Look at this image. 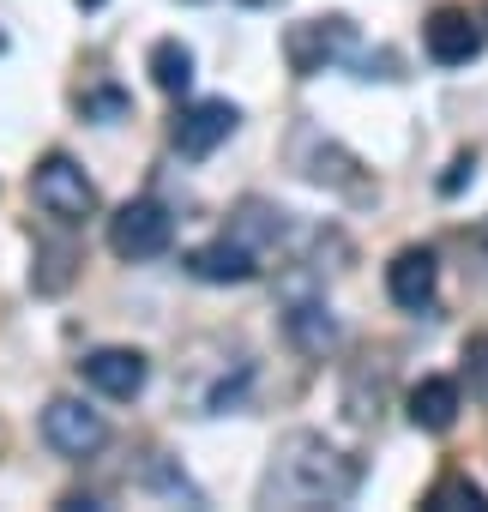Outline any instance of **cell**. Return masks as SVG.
<instances>
[{
	"label": "cell",
	"mask_w": 488,
	"mask_h": 512,
	"mask_svg": "<svg viewBox=\"0 0 488 512\" xmlns=\"http://www.w3.org/2000/svg\"><path fill=\"white\" fill-rule=\"evenodd\" d=\"M37 260H43V272H31L37 296H61V290L73 284V266H79V253H73V247H37Z\"/></svg>",
	"instance_id": "cell-16"
},
{
	"label": "cell",
	"mask_w": 488,
	"mask_h": 512,
	"mask_svg": "<svg viewBox=\"0 0 488 512\" xmlns=\"http://www.w3.org/2000/svg\"><path fill=\"white\" fill-rule=\"evenodd\" d=\"M464 380H470V398H488V332L464 344Z\"/></svg>",
	"instance_id": "cell-18"
},
{
	"label": "cell",
	"mask_w": 488,
	"mask_h": 512,
	"mask_svg": "<svg viewBox=\"0 0 488 512\" xmlns=\"http://www.w3.org/2000/svg\"><path fill=\"white\" fill-rule=\"evenodd\" d=\"M410 422H416L422 434H446V428L458 422V386L440 380V374L416 380V386H410Z\"/></svg>",
	"instance_id": "cell-13"
},
{
	"label": "cell",
	"mask_w": 488,
	"mask_h": 512,
	"mask_svg": "<svg viewBox=\"0 0 488 512\" xmlns=\"http://www.w3.org/2000/svg\"><path fill=\"white\" fill-rule=\"evenodd\" d=\"M79 374H85V386H91V392H103V398L127 404V398H139V392H145V380H151V362H145L139 350H121V344H109V350H91V356L79 362Z\"/></svg>",
	"instance_id": "cell-9"
},
{
	"label": "cell",
	"mask_w": 488,
	"mask_h": 512,
	"mask_svg": "<svg viewBox=\"0 0 488 512\" xmlns=\"http://www.w3.org/2000/svg\"><path fill=\"white\" fill-rule=\"evenodd\" d=\"M127 91H115V85H91V91H79V115L85 121H127Z\"/></svg>",
	"instance_id": "cell-17"
},
{
	"label": "cell",
	"mask_w": 488,
	"mask_h": 512,
	"mask_svg": "<svg viewBox=\"0 0 488 512\" xmlns=\"http://www.w3.org/2000/svg\"><path fill=\"white\" fill-rule=\"evenodd\" d=\"M31 199H37L43 217H55V223H85V217H97V187H91V175H85L67 151H49V157L31 169Z\"/></svg>",
	"instance_id": "cell-3"
},
{
	"label": "cell",
	"mask_w": 488,
	"mask_h": 512,
	"mask_svg": "<svg viewBox=\"0 0 488 512\" xmlns=\"http://www.w3.org/2000/svg\"><path fill=\"white\" fill-rule=\"evenodd\" d=\"M470 169H476V157H470V151H464V157H452V175L440 181V193H458V187L470 181Z\"/></svg>",
	"instance_id": "cell-19"
},
{
	"label": "cell",
	"mask_w": 488,
	"mask_h": 512,
	"mask_svg": "<svg viewBox=\"0 0 488 512\" xmlns=\"http://www.w3.org/2000/svg\"><path fill=\"white\" fill-rule=\"evenodd\" d=\"M181 266H187L199 284H254V278H260V253L241 241V235H223V241L193 247Z\"/></svg>",
	"instance_id": "cell-10"
},
{
	"label": "cell",
	"mask_w": 488,
	"mask_h": 512,
	"mask_svg": "<svg viewBox=\"0 0 488 512\" xmlns=\"http://www.w3.org/2000/svg\"><path fill=\"white\" fill-rule=\"evenodd\" d=\"M422 49H428V61H440V67L476 61V55H482V25H476V13H470V7H434L428 25H422Z\"/></svg>",
	"instance_id": "cell-7"
},
{
	"label": "cell",
	"mask_w": 488,
	"mask_h": 512,
	"mask_svg": "<svg viewBox=\"0 0 488 512\" xmlns=\"http://www.w3.org/2000/svg\"><path fill=\"white\" fill-rule=\"evenodd\" d=\"M428 512H458V506H470V512H488V494L464 476V470H446L434 488H428V500H422Z\"/></svg>",
	"instance_id": "cell-15"
},
{
	"label": "cell",
	"mask_w": 488,
	"mask_h": 512,
	"mask_svg": "<svg viewBox=\"0 0 488 512\" xmlns=\"http://www.w3.org/2000/svg\"><path fill=\"white\" fill-rule=\"evenodd\" d=\"M362 488V464L338 452L326 434L296 428L272 446V464L260 476V506H338Z\"/></svg>",
	"instance_id": "cell-1"
},
{
	"label": "cell",
	"mask_w": 488,
	"mask_h": 512,
	"mask_svg": "<svg viewBox=\"0 0 488 512\" xmlns=\"http://www.w3.org/2000/svg\"><path fill=\"white\" fill-rule=\"evenodd\" d=\"M145 73H151V85H157L163 97H181V91L193 85V49H187L181 37H163V43H151Z\"/></svg>",
	"instance_id": "cell-14"
},
{
	"label": "cell",
	"mask_w": 488,
	"mask_h": 512,
	"mask_svg": "<svg viewBox=\"0 0 488 512\" xmlns=\"http://www.w3.org/2000/svg\"><path fill=\"white\" fill-rule=\"evenodd\" d=\"M356 43H362L356 25H350L344 13H326V19H302V25L284 31V61H290L296 79H314V73H326V67L356 61Z\"/></svg>",
	"instance_id": "cell-2"
},
{
	"label": "cell",
	"mask_w": 488,
	"mask_h": 512,
	"mask_svg": "<svg viewBox=\"0 0 488 512\" xmlns=\"http://www.w3.org/2000/svg\"><path fill=\"white\" fill-rule=\"evenodd\" d=\"M241 127V109L229 97H205V103H187L175 121H169V145L181 157H211L229 133Z\"/></svg>",
	"instance_id": "cell-6"
},
{
	"label": "cell",
	"mask_w": 488,
	"mask_h": 512,
	"mask_svg": "<svg viewBox=\"0 0 488 512\" xmlns=\"http://www.w3.org/2000/svg\"><path fill=\"white\" fill-rule=\"evenodd\" d=\"M175 241V217L157 205V199H127L115 217H109V253L115 260H157Z\"/></svg>",
	"instance_id": "cell-4"
},
{
	"label": "cell",
	"mask_w": 488,
	"mask_h": 512,
	"mask_svg": "<svg viewBox=\"0 0 488 512\" xmlns=\"http://www.w3.org/2000/svg\"><path fill=\"white\" fill-rule=\"evenodd\" d=\"M296 163H302V175L308 181H320V187H344V193H368V175H356L362 163L350 157V151H338L332 139H320V133H296Z\"/></svg>",
	"instance_id": "cell-11"
},
{
	"label": "cell",
	"mask_w": 488,
	"mask_h": 512,
	"mask_svg": "<svg viewBox=\"0 0 488 512\" xmlns=\"http://www.w3.org/2000/svg\"><path fill=\"white\" fill-rule=\"evenodd\" d=\"M79 7H85V13H97V7H103V0H79Z\"/></svg>",
	"instance_id": "cell-20"
},
{
	"label": "cell",
	"mask_w": 488,
	"mask_h": 512,
	"mask_svg": "<svg viewBox=\"0 0 488 512\" xmlns=\"http://www.w3.org/2000/svg\"><path fill=\"white\" fill-rule=\"evenodd\" d=\"M43 440H49V452H61V458H91V452H103L109 422H103V410H91L85 398H49V410H43Z\"/></svg>",
	"instance_id": "cell-5"
},
{
	"label": "cell",
	"mask_w": 488,
	"mask_h": 512,
	"mask_svg": "<svg viewBox=\"0 0 488 512\" xmlns=\"http://www.w3.org/2000/svg\"><path fill=\"white\" fill-rule=\"evenodd\" d=\"M284 332H290V344H296L302 356H332V350H338V338H344L326 302H290Z\"/></svg>",
	"instance_id": "cell-12"
},
{
	"label": "cell",
	"mask_w": 488,
	"mask_h": 512,
	"mask_svg": "<svg viewBox=\"0 0 488 512\" xmlns=\"http://www.w3.org/2000/svg\"><path fill=\"white\" fill-rule=\"evenodd\" d=\"M434 284H440V260L434 247H398L392 266H386V296L404 314H428L434 308Z\"/></svg>",
	"instance_id": "cell-8"
}]
</instances>
